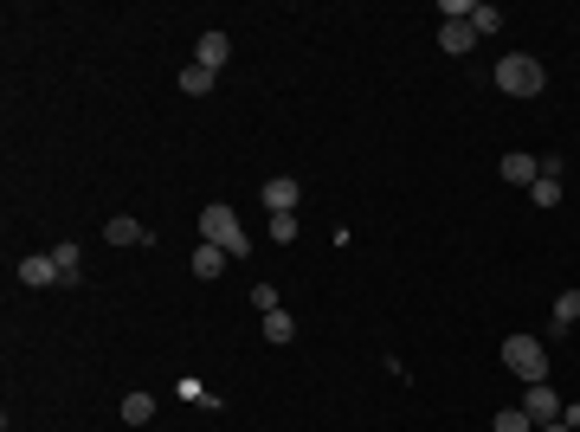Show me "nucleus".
<instances>
[{
	"label": "nucleus",
	"mask_w": 580,
	"mask_h": 432,
	"mask_svg": "<svg viewBox=\"0 0 580 432\" xmlns=\"http://www.w3.org/2000/svg\"><path fill=\"white\" fill-rule=\"evenodd\" d=\"M490 432H535V419H529L523 407H503V413L490 419Z\"/></svg>",
	"instance_id": "dca6fc26"
},
{
	"label": "nucleus",
	"mask_w": 580,
	"mask_h": 432,
	"mask_svg": "<svg viewBox=\"0 0 580 432\" xmlns=\"http://www.w3.org/2000/svg\"><path fill=\"white\" fill-rule=\"evenodd\" d=\"M290 336H297V316H290V310H271V316H265V342H271V348H284Z\"/></svg>",
	"instance_id": "4468645a"
},
{
	"label": "nucleus",
	"mask_w": 580,
	"mask_h": 432,
	"mask_svg": "<svg viewBox=\"0 0 580 432\" xmlns=\"http://www.w3.org/2000/svg\"><path fill=\"white\" fill-rule=\"evenodd\" d=\"M226 265H233V258H226L220 246H206V239L194 246V277H226Z\"/></svg>",
	"instance_id": "9b49d317"
},
{
	"label": "nucleus",
	"mask_w": 580,
	"mask_h": 432,
	"mask_svg": "<svg viewBox=\"0 0 580 432\" xmlns=\"http://www.w3.org/2000/svg\"><path fill=\"white\" fill-rule=\"evenodd\" d=\"M104 239H110V246H155V233L142 226V220H129V213H116V220L104 226Z\"/></svg>",
	"instance_id": "6e6552de"
},
{
	"label": "nucleus",
	"mask_w": 580,
	"mask_h": 432,
	"mask_svg": "<svg viewBox=\"0 0 580 432\" xmlns=\"http://www.w3.org/2000/svg\"><path fill=\"white\" fill-rule=\"evenodd\" d=\"M297 233H304V220H297V213H271V246H290Z\"/></svg>",
	"instance_id": "f3484780"
},
{
	"label": "nucleus",
	"mask_w": 580,
	"mask_h": 432,
	"mask_svg": "<svg viewBox=\"0 0 580 432\" xmlns=\"http://www.w3.org/2000/svg\"><path fill=\"white\" fill-rule=\"evenodd\" d=\"M52 265H58V284H78V271H85V252L65 239V246H52Z\"/></svg>",
	"instance_id": "f8f14e48"
},
{
	"label": "nucleus",
	"mask_w": 580,
	"mask_h": 432,
	"mask_svg": "<svg viewBox=\"0 0 580 432\" xmlns=\"http://www.w3.org/2000/svg\"><path fill=\"white\" fill-rule=\"evenodd\" d=\"M477 39H484V33H477L471 20H445V26H439V52H452V58H458V52H471Z\"/></svg>",
	"instance_id": "1a4fd4ad"
},
{
	"label": "nucleus",
	"mask_w": 580,
	"mask_h": 432,
	"mask_svg": "<svg viewBox=\"0 0 580 432\" xmlns=\"http://www.w3.org/2000/svg\"><path fill=\"white\" fill-rule=\"evenodd\" d=\"M580 323V291H561L555 297V329H574Z\"/></svg>",
	"instance_id": "a211bd4d"
},
{
	"label": "nucleus",
	"mask_w": 580,
	"mask_h": 432,
	"mask_svg": "<svg viewBox=\"0 0 580 432\" xmlns=\"http://www.w3.org/2000/svg\"><path fill=\"white\" fill-rule=\"evenodd\" d=\"M561 426H574V432H580V400H574V407H561Z\"/></svg>",
	"instance_id": "4be33fe9"
},
{
	"label": "nucleus",
	"mask_w": 580,
	"mask_h": 432,
	"mask_svg": "<svg viewBox=\"0 0 580 432\" xmlns=\"http://www.w3.org/2000/svg\"><path fill=\"white\" fill-rule=\"evenodd\" d=\"M503 368H510L523 387H529V381H548V348L516 329V336H503Z\"/></svg>",
	"instance_id": "7ed1b4c3"
},
{
	"label": "nucleus",
	"mask_w": 580,
	"mask_h": 432,
	"mask_svg": "<svg viewBox=\"0 0 580 432\" xmlns=\"http://www.w3.org/2000/svg\"><path fill=\"white\" fill-rule=\"evenodd\" d=\"M496 175L510 181V187H535V181H542V162H535V156H523V149H510V156L496 162Z\"/></svg>",
	"instance_id": "39448f33"
},
{
	"label": "nucleus",
	"mask_w": 580,
	"mask_h": 432,
	"mask_svg": "<svg viewBox=\"0 0 580 432\" xmlns=\"http://www.w3.org/2000/svg\"><path fill=\"white\" fill-rule=\"evenodd\" d=\"M542 432H574V426H561V419H555V426H542Z\"/></svg>",
	"instance_id": "5701e85b"
},
{
	"label": "nucleus",
	"mask_w": 580,
	"mask_h": 432,
	"mask_svg": "<svg viewBox=\"0 0 580 432\" xmlns=\"http://www.w3.org/2000/svg\"><path fill=\"white\" fill-rule=\"evenodd\" d=\"M529 200H535V206H561V175H542V181L529 187Z\"/></svg>",
	"instance_id": "6ab92c4d"
},
{
	"label": "nucleus",
	"mask_w": 580,
	"mask_h": 432,
	"mask_svg": "<svg viewBox=\"0 0 580 432\" xmlns=\"http://www.w3.org/2000/svg\"><path fill=\"white\" fill-rule=\"evenodd\" d=\"M297 200H304V187L290 181V175H271V181H265V206H271V213H297Z\"/></svg>",
	"instance_id": "0eeeda50"
},
{
	"label": "nucleus",
	"mask_w": 580,
	"mask_h": 432,
	"mask_svg": "<svg viewBox=\"0 0 580 432\" xmlns=\"http://www.w3.org/2000/svg\"><path fill=\"white\" fill-rule=\"evenodd\" d=\"M542 85H548V71H542L529 52L496 58V91H503V97H542Z\"/></svg>",
	"instance_id": "f03ea898"
},
{
	"label": "nucleus",
	"mask_w": 580,
	"mask_h": 432,
	"mask_svg": "<svg viewBox=\"0 0 580 432\" xmlns=\"http://www.w3.org/2000/svg\"><path fill=\"white\" fill-rule=\"evenodd\" d=\"M471 26H477V33H496V26H503V14L490 7V0H471Z\"/></svg>",
	"instance_id": "aec40b11"
},
{
	"label": "nucleus",
	"mask_w": 580,
	"mask_h": 432,
	"mask_svg": "<svg viewBox=\"0 0 580 432\" xmlns=\"http://www.w3.org/2000/svg\"><path fill=\"white\" fill-rule=\"evenodd\" d=\"M213 78H220V71H206V65H187V71H181V91H187V97H206V91H213Z\"/></svg>",
	"instance_id": "2eb2a0df"
},
{
	"label": "nucleus",
	"mask_w": 580,
	"mask_h": 432,
	"mask_svg": "<svg viewBox=\"0 0 580 432\" xmlns=\"http://www.w3.org/2000/svg\"><path fill=\"white\" fill-rule=\"evenodd\" d=\"M155 419V394H123V426H149Z\"/></svg>",
	"instance_id": "ddd939ff"
},
{
	"label": "nucleus",
	"mask_w": 580,
	"mask_h": 432,
	"mask_svg": "<svg viewBox=\"0 0 580 432\" xmlns=\"http://www.w3.org/2000/svg\"><path fill=\"white\" fill-rule=\"evenodd\" d=\"M200 239H206V246H220L226 258H252V239H245V226H239V213L220 206V200L200 206Z\"/></svg>",
	"instance_id": "f257e3e1"
},
{
	"label": "nucleus",
	"mask_w": 580,
	"mask_h": 432,
	"mask_svg": "<svg viewBox=\"0 0 580 432\" xmlns=\"http://www.w3.org/2000/svg\"><path fill=\"white\" fill-rule=\"evenodd\" d=\"M252 304H258L265 316H271V310H284V304H277V284H252Z\"/></svg>",
	"instance_id": "412c9836"
},
{
	"label": "nucleus",
	"mask_w": 580,
	"mask_h": 432,
	"mask_svg": "<svg viewBox=\"0 0 580 432\" xmlns=\"http://www.w3.org/2000/svg\"><path fill=\"white\" fill-rule=\"evenodd\" d=\"M523 413H529V419H535V432H542V426H555V419H561V394H555L548 381H529V387H523Z\"/></svg>",
	"instance_id": "20e7f679"
},
{
	"label": "nucleus",
	"mask_w": 580,
	"mask_h": 432,
	"mask_svg": "<svg viewBox=\"0 0 580 432\" xmlns=\"http://www.w3.org/2000/svg\"><path fill=\"white\" fill-rule=\"evenodd\" d=\"M14 277L26 284V291H45V284H58V265H52V252H26Z\"/></svg>",
	"instance_id": "423d86ee"
},
{
	"label": "nucleus",
	"mask_w": 580,
	"mask_h": 432,
	"mask_svg": "<svg viewBox=\"0 0 580 432\" xmlns=\"http://www.w3.org/2000/svg\"><path fill=\"white\" fill-rule=\"evenodd\" d=\"M233 58V39L226 33H200V45H194V65H206V71H220Z\"/></svg>",
	"instance_id": "9d476101"
}]
</instances>
